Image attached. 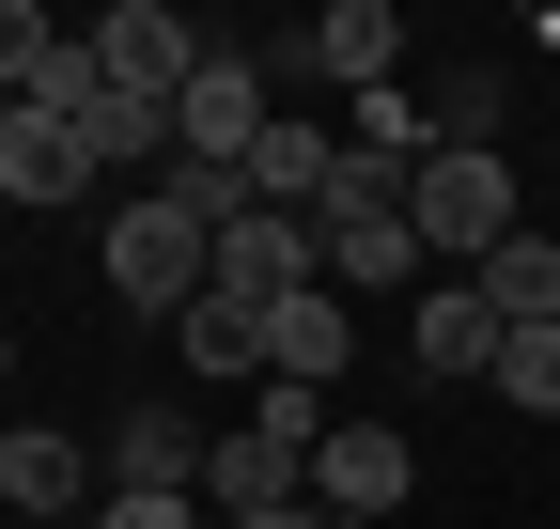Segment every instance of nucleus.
Here are the masks:
<instances>
[{
    "label": "nucleus",
    "instance_id": "1",
    "mask_svg": "<svg viewBox=\"0 0 560 529\" xmlns=\"http://www.w3.org/2000/svg\"><path fill=\"white\" fill-rule=\"evenodd\" d=\"M405 219H420V249H436L452 281H467L482 249H514V234H529V203H514V156H499V141H436V156L405 172Z\"/></svg>",
    "mask_w": 560,
    "mask_h": 529
},
{
    "label": "nucleus",
    "instance_id": "2",
    "mask_svg": "<svg viewBox=\"0 0 560 529\" xmlns=\"http://www.w3.org/2000/svg\"><path fill=\"white\" fill-rule=\"evenodd\" d=\"M202 281H219V234H202L172 187H140V203H109V296H140L156 327L202 311Z\"/></svg>",
    "mask_w": 560,
    "mask_h": 529
},
{
    "label": "nucleus",
    "instance_id": "3",
    "mask_svg": "<svg viewBox=\"0 0 560 529\" xmlns=\"http://www.w3.org/2000/svg\"><path fill=\"white\" fill-rule=\"evenodd\" d=\"M265 62L249 47H219V62H202V79L172 94V156H202V172H249V141H265Z\"/></svg>",
    "mask_w": 560,
    "mask_h": 529
},
{
    "label": "nucleus",
    "instance_id": "4",
    "mask_svg": "<svg viewBox=\"0 0 560 529\" xmlns=\"http://www.w3.org/2000/svg\"><path fill=\"white\" fill-rule=\"evenodd\" d=\"M405 483H420V451H405L389 421H327V451H312V514L389 529V514H405Z\"/></svg>",
    "mask_w": 560,
    "mask_h": 529
},
{
    "label": "nucleus",
    "instance_id": "5",
    "mask_svg": "<svg viewBox=\"0 0 560 529\" xmlns=\"http://www.w3.org/2000/svg\"><path fill=\"white\" fill-rule=\"evenodd\" d=\"M342 374H359V296H280L265 311V389H327V405H342Z\"/></svg>",
    "mask_w": 560,
    "mask_h": 529
},
{
    "label": "nucleus",
    "instance_id": "6",
    "mask_svg": "<svg viewBox=\"0 0 560 529\" xmlns=\"http://www.w3.org/2000/svg\"><path fill=\"white\" fill-rule=\"evenodd\" d=\"M94 62H109L125 94H156V109H172V94H187L219 47H202V32L172 16V0H109V16H94Z\"/></svg>",
    "mask_w": 560,
    "mask_h": 529
},
{
    "label": "nucleus",
    "instance_id": "7",
    "mask_svg": "<svg viewBox=\"0 0 560 529\" xmlns=\"http://www.w3.org/2000/svg\"><path fill=\"white\" fill-rule=\"evenodd\" d=\"M280 498H312V451L296 436H265V421H219V436H202V514H280Z\"/></svg>",
    "mask_w": 560,
    "mask_h": 529
},
{
    "label": "nucleus",
    "instance_id": "8",
    "mask_svg": "<svg viewBox=\"0 0 560 529\" xmlns=\"http://www.w3.org/2000/svg\"><path fill=\"white\" fill-rule=\"evenodd\" d=\"M312 281H327L312 219H265V203H249V219L219 234V281H202V296H234V311H280V296H312Z\"/></svg>",
    "mask_w": 560,
    "mask_h": 529
},
{
    "label": "nucleus",
    "instance_id": "9",
    "mask_svg": "<svg viewBox=\"0 0 560 529\" xmlns=\"http://www.w3.org/2000/svg\"><path fill=\"white\" fill-rule=\"evenodd\" d=\"M202 436L219 421H187V405H125L109 421V498H202Z\"/></svg>",
    "mask_w": 560,
    "mask_h": 529
},
{
    "label": "nucleus",
    "instance_id": "10",
    "mask_svg": "<svg viewBox=\"0 0 560 529\" xmlns=\"http://www.w3.org/2000/svg\"><path fill=\"white\" fill-rule=\"evenodd\" d=\"M327 187H342V141H327L312 109H280L265 141H249V203L265 219H327Z\"/></svg>",
    "mask_w": 560,
    "mask_h": 529
},
{
    "label": "nucleus",
    "instance_id": "11",
    "mask_svg": "<svg viewBox=\"0 0 560 529\" xmlns=\"http://www.w3.org/2000/svg\"><path fill=\"white\" fill-rule=\"evenodd\" d=\"M499 343H514V327L482 311V281H436V296H420V327H405V358L436 374V389H482V374H499Z\"/></svg>",
    "mask_w": 560,
    "mask_h": 529
},
{
    "label": "nucleus",
    "instance_id": "12",
    "mask_svg": "<svg viewBox=\"0 0 560 529\" xmlns=\"http://www.w3.org/2000/svg\"><path fill=\"white\" fill-rule=\"evenodd\" d=\"M94 187V141L62 109H0V203H79Z\"/></svg>",
    "mask_w": 560,
    "mask_h": 529
},
{
    "label": "nucleus",
    "instance_id": "13",
    "mask_svg": "<svg viewBox=\"0 0 560 529\" xmlns=\"http://www.w3.org/2000/svg\"><path fill=\"white\" fill-rule=\"evenodd\" d=\"M79 483H94L79 436H0V514L16 529H79Z\"/></svg>",
    "mask_w": 560,
    "mask_h": 529
},
{
    "label": "nucleus",
    "instance_id": "14",
    "mask_svg": "<svg viewBox=\"0 0 560 529\" xmlns=\"http://www.w3.org/2000/svg\"><path fill=\"white\" fill-rule=\"evenodd\" d=\"M296 62H312V79H359V94H389V62H405V16H389V0H327V16L296 32Z\"/></svg>",
    "mask_w": 560,
    "mask_h": 529
},
{
    "label": "nucleus",
    "instance_id": "15",
    "mask_svg": "<svg viewBox=\"0 0 560 529\" xmlns=\"http://www.w3.org/2000/svg\"><path fill=\"white\" fill-rule=\"evenodd\" d=\"M467 281H482V311H499V327H560V234H514V249H482Z\"/></svg>",
    "mask_w": 560,
    "mask_h": 529
},
{
    "label": "nucleus",
    "instance_id": "16",
    "mask_svg": "<svg viewBox=\"0 0 560 529\" xmlns=\"http://www.w3.org/2000/svg\"><path fill=\"white\" fill-rule=\"evenodd\" d=\"M172 343H187V374H202V389H265V311H234V296H202Z\"/></svg>",
    "mask_w": 560,
    "mask_h": 529
},
{
    "label": "nucleus",
    "instance_id": "17",
    "mask_svg": "<svg viewBox=\"0 0 560 529\" xmlns=\"http://www.w3.org/2000/svg\"><path fill=\"white\" fill-rule=\"evenodd\" d=\"M79 141H94V172H125V156H172V109H156V94H125V79H109V94L79 109Z\"/></svg>",
    "mask_w": 560,
    "mask_h": 529
},
{
    "label": "nucleus",
    "instance_id": "18",
    "mask_svg": "<svg viewBox=\"0 0 560 529\" xmlns=\"http://www.w3.org/2000/svg\"><path fill=\"white\" fill-rule=\"evenodd\" d=\"M420 109H436V141H499V109H514V62H452V79L420 94Z\"/></svg>",
    "mask_w": 560,
    "mask_h": 529
},
{
    "label": "nucleus",
    "instance_id": "19",
    "mask_svg": "<svg viewBox=\"0 0 560 529\" xmlns=\"http://www.w3.org/2000/svg\"><path fill=\"white\" fill-rule=\"evenodd\" d=\"M482 389H514V405H545V421H560V327H514V343H499V374H482Z\"/></svg>",
    "mask_w": 560,
    "mask_h": 529
},
{
    "label": "nucleus",
    "instance_id": "20",
    "mask_svg": "<svg viewBox=\"0 0 560 529\" xmlns=\"http://www.w3.org/2000/svg\"><path fill=\"white\" fill-rule=\"evenodd\" d=\"M94 94H109V62H94V32H79V47H47V79H32L16 109H62V125H79Z\"/></svg>",
    "mask_w": 560,
    "mask_h": 529
},
{
    "label": "nucleus",
    "instance_id": "21",
    "mask_svg": "<svg viewBox=\"0 0 560 529\" xmlns=\"http://www.w3.org/2000/svg\"><path fill=\"white\" fill-rule=\"evenodd\" d=\"M47 47H62V32L32 16V0H0V94H32V79H47Z\"/></svg>",
    "mask_w": 560,
    "mask_h": 529
},
{
    "label": "nucleus",
    "instance_id": "22",
    "mask_svg": "<svg viewBox=\"0 0 560 529\" xmlns=\"http://www.w3.org/2000/svg\"><path fill=\"white\" fill-rule=\"evenodd\" d=\"M94 529H219L202 498H94Z\"/></svg>",
    "mask_w": 560,
    "mask_h": 529
},
{
    "label": "nucleus",
    "instance_id": "23",
    "mask_svg": "<svg viewBox=\"0 0 560 529\" xmlns=\"http://www.w3.org/2000/svg\"><path fill=\"white\" fill-rule=\"evenodd\" d=\"M234 529H327V514H312V498H280V514H234Z\"/></svg>",
    "mask_w": 560,
    "mask_h": 529
},
{
    "label": "nucleus",
    "instance_id": "24",
    "mask_svg": "<svg viewBox=\"0 0 560 529\" xmlns=\"http://www.w3.org/2000/svg\"><path fill=\"white\" fill-rule=\"evenodd\" d=\"M0 374H16V343H0Z\"/></svg>",
    "mask_w": 560,
    "mask_h": 529
},
{
    "label": "nucleus",
    "instance_id": "25",
    "mask_svg": "<svg viewBox=\"0 0 560 529\" xmlns=\"http://www.w3.org/2000/svg\"><path fill=\"white\" fill-rule=\"evenodd\" d=\"M327 529H359V514H327Z\"/></svg>",
    "mask_w": 560,
    "mask_h": 529
},
{
    "label": "nucleus",
    "instance_id": "26",
    "mask_svg": "<svg viewBox=\"0 0 560 529\" xmlns=\"http://www.w3.org/2000/svg\"><path fill=\"white\" fill-rule=\"evenodd\" d=\"M0 109H16V94H0Z\"/></svg>",
    "mask_w": 560,
    "mask_h": 529
},
{
    "label": "nucleus",
    "instance_id": "27",
    "mask_svg": "<svg viewBox=\"0 0 560 529\" xmlns=\"http://www.w3.org/2000/svg\"><path fill=\"white\" fill-rule=\"evenodd\" d=\"M0 529H16V514H0Z\"/></svg>",
    "mask_w": 560,
    "mask_h": 529
}]
</instances>
